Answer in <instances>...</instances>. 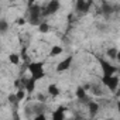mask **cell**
Masks as SVG:
<instances>
[{"label":"cell","instance_id":"obj_1","mask_svg":"<svg viewBox=\"0 0 120 120\" xmlns=\"http://www.w3.org/2000/svg\"><path fill=\"white\" fill-rule=\"evenodd\" d=\"M41 9L42 6L40 4H33L28 7L27 10V17H26V21H28L31 26H38L41 21H42V17H41Z\"/></svg>","mask_w":120,"mask_h":120},{"label":"cell","instance_id":"obj_14","mask_svg":"<svg viewBox=\"0 0 120 120\" xmlns=\"http://www.w3.org/2000/svg\"><path fill=\"white\" fill-rule=\"evenodd\" d=\"M106 55L109 56V59H112V61L117 59V58H119V49H117V47H110V48H107Z\"/></svg>","mask_w":120,"mask_h":120},{"label":"cell","instance_id":"obj_3","mask_svg":"<svg viewBox=\"0 0 120 120\" xmlns=\"http://www.w3.org/2000/svg\"><path fill=\"white\" fill-rule=\"evenodd\" d=\"M99 64H100V68H102V78H109V76H113V75L117 74V67L113 65L109 59L99 58Z\"/></svg>","mask_w":120,"mask_h":120},{"label":"cell","instance_id":"obj_15","mask_svg":"<svg viewBox=\"0 0 120 120\" xmlns=\"http://www.w3.org/2000/svg\"><path fill=\"white\" fill-rule=\"evenodd\" d=\"M37 27H38V31H40L41 34H48V33L51 31V26L48 24V21H44V20H42Z\"/></svg>","mask_w":120,"mask_h":120},{"label":"cell","instance_id":"obj_8","mask_svg":"<svg viewBox=\"0 0 120 120\" xmlns=\"http://www.w3.org/2000/svg\"><path fill=\"white\" fill-rule=\"evenodd\" d=\"M117 4H114V3H110V2H102V4H100V9H99V13H102V14H105V16H110V14H113L114 11H117Z\"/></svg>","mask_w":120,"mask_h":120},{"label":"cell","instance_id":"obj_6","mask_svg":"<svg viewBox=\"0 0 120 120\" xmlns=\"http://www.w3.org/2000/svg\"><path fill=\"white\" fill-rule=\"evenodd\" d=\"M72 62H74V56H72V55L65 56L62 61L58 62V65H56V72H59V74H61V72H67L68 69H71Z\"/></svg>","mask_w":120,"mask_h":120},{"label":"cell","instance_id":"obj_10","mask_svg":"<svg viewBox=\"0 0 120 120\" xmlns=\"http://www.w3.org/2000/svg\"><path fill=\"white\" fill-rule=\"evenodd\" d=\"M75 96H76V99H78L79 102H82V103H88V102H89L88 92H86L82 86H78V88H76V90H75Z\"/></svg>","mask_w":120,"mask_h":120},{"label":"cell","instance_id":"obj_23","mask_svg":"<svg viewBox=\"0 0 120 120\" xmlns=\"http://www.w3.org/2000/svg\"><path fill=\"white\" fill-rule=\"evenodd\" d=\"M33 120H47V116L45 114H35Z\"/></svg>","mask_w":120,"mask_h":120},{"label":"cell","instance_id":"obj_17","mask_svg":"<svg viewBox=\"0 0 120 120\" xmlns=\"http://www.w3.org/2000/svg\"><path fill=\"white\" fill-rule=\"evenodd\" d=\"M64 52V48L61 45H52L51 51H49V55L51 56H58V55H61Z\"/></svg>","mask_w":120,"mask_h":120},{"label":"cell","instance_id":"obj_5","mask_svg":"<svg viewBox=\"0 0 120 120\" xmlns=\"http://www.w3.org/2000/svg\"><path fill=\"white\" fill-rule=\"evenodd\" d=\"M102 83L109 89L110 93H114L119 88V83H120V78L119 75H113V76H109V78H102Z\"/></svg>","mask_w":120,"mask_h":120},{"label":"cell","instance_id":"obj_21","mask_svg":"<svg viewBox=\"0 0 120 120\" xmlns=\"http://www.w3.org/2000/svg\"><path fill=\"white\" fill-rule=\"evenodd\" d=\"M27 21H26V17H17L16 19V24L17 26H24Z\"/></svg>","mask_w":120,"mask_h":120},{"label":"cell","instance_id":"obj_13","mask_svg":"<svg viewBox=\"0 0 120 120\" xmlns=\"http://www.w3.org/2000/svg\"><path fill=\"white\" fill-rule=\"evenodd\" d=\"M47 95L49 98H56V96L61 95V90H59V88L55 83H49L48 88H47Z\"/></svg>","mask_w":120,"mask_h":120},{"label":"cell","instance_id":"obj_11","mask_svg":"<svg viewBox=\"0 0 120 120\" xmlns=\"http://www.w3.org/2000/svg\"><path fill=\"white\" fill-rule=\"evenodd\" d=\"M23 89L26 92H28V93H34V90H35V82L31 78L23 79Z\"/></svg>","mask_w":120,"mask_h":120},{"label":"cell","instance_id":"obj_12","mask_svg":"<svg viewBox=\"0 0 120 120\" xmlns=\"http://www.w3.org/2000/svg\"><path fill=\"white\" fill-rule=\"evenodd\" d=\"M51 120H65V109L62 106H59L58 109H55L52 112Z\"/></svg>","mask_w":120,"mask_h":120},{"label":"cell","instance_id":"obj_22","mask_svg":"<svg viewBox=\"0 0 120 120\" xmlns=\"http://www.w3.org/2000/svg\"><path fill=\"white\" fill-rule=\"evenodd\" d=\"M37 99H38V103H45L47 102V96L42 95V93H38L37 95Z\"/></svg>","mask_w":120,"mask_h":120},{"label":"cell","instance_id":"obj_16","mask_svg":"<svg viewBox=\"0 0 120 120\" xmlns=\"http://www.w3.org/2000/svg\"><path fill=\"white\" fill-rule=\"evenodd\" d=\"M9 61H10L11 65H20L21 58H20V55H19L17 52H11V54L9 55Z\"/></svg>","mask_w":120,"mask_h":120},{"label":"cell","instance_id":"obj_9","mask_svg":"<svg viewBox=\"0 0 120 120\" xmlns=\"http://www.w3.org/2000/svg\"><path fill=\"white\" fill-rule=\"evenodd\" d=\"M86 106H88V113H89V117H90V119L96 117V116H98V113H99V110H100L99 103H98V102H92V100H89V102L86 103Z\"/></svg>","mask_w":120,"mask_h":120},{"label":"cell","instance_id":"obj_19","mask_svg":"<svg viewBox=\"0 0 120 120\" xmlns=\"http://www.w3.org/2000/svg\"><path fill=\"white\" fill-rule=\"evenodd\" d=\"M7 102H9L11 106H19V102H17L16 95H14V93H10V95L7 96Z\"/></svg>","mask_w":120,"mask_h":120},{"label":"cell","instance_id":"obj_18","mask_svg":"<svg viewBox=\"0 0 120 120\" xmlns=\"http://www.w3.org/2000/svg\"><path fill=\"white\" fill-rule=\"evenodd\" d=\"M14 95H16V99H17L19 103L26 99V90H24V89H17V90L14 92Z\"/></svg>","mask_w":120,"mask_h":120},{"label":"cell","instance_id":"obj_7","mask_svg":"<svg viewBox=\"0 0 120 120\" xmlns=\"http://www.w3.org/2000/svg\"><path fill=\"white\" fill-rule=\"evenodd\" d=\"M92 2H85V0H76L75 2V11L79 14H88L90 11Z\"/></svg>","mask_w":120,"mask_h":120},{"label":"cell","instance_id":"obj_4","mask_svg":"<svg viewBox=\"0 0 120 120\" xmlns=\"http://www.w3.org/2000/svg\"><path fill=\"white\" fill-rule=\"evenodd\" d=\"M59 9H61V3H59L58 0H51L45 6H42L41 17L44 19V17H48V16H54L56 11H59Z\"/></svg>","mask_w":120,"mask_h":120},{"label":"cell","instance_id":"obj_20","mask_svg":"<svg viewBox=\"0 0 120 120\" xmlns=\"http://www.w3.org/2000/svg\"><path fill=\"white\" fill-rule=\"evenodd\" d=\"M9 28V23L6 20H0V33H4Z\"/></svg>","mask_w":120,"mask_h":120},{"label":"cell","instance_id":"obj_2","mask_svg":"<svg viewBox=\"0 0 120 120\" xmlns=\"http://www.w3.org/2000/svg\"><path fill=\"white\" fill-rule=\"evenodd\" d=\"M28 72H30V78L34 82L44 79V76H45L44 62H30L28 64Z\"/></svg>","mask_w":120,"mask_h":120}]
</instances>
